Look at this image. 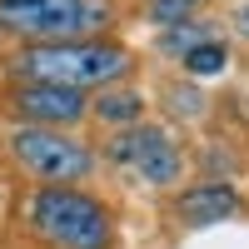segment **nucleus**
<instances>
[{
  "label": "nucleus",
  "instance_id": "obj_1",
  "mask_svg": "<svg viewBox=\"0 0 249 249\" xmlns=\"http://www.w3.org/2000/svg\"><path fill=\"white\" fill-rule=\"evenodd\" d=\"M5 70L30 85H65L80 95H95L105 85L135 75V50L115 35H90V40H45V45H20Z\"/></svg>",
  "mask_w": 249,
  "mask_h": 249
},
{
  "label": "nucleus",
  "instance_id": "obj_2",
  "mask_svg": "<svg viewBox=\"0 0 249 249\" xmlns=\"http://www.w3.org/2000/svg\"><path fill=\"white\" fill-rule=\"evenodd\" d=\"M25 224L45 249H115V214L85 184H35Z\"/></svg>",
  "mask_w": 249,
  "mask_h": 249
},
{
  "label": "nucleus",
  "instance_id": "obj_3",
  "mask_svg": "<svg viewBox=\"0 0 249 249\" xmlns=\"http://www.w3.org/2000/svg\"><path fill=\"white\" fill-rule=\"evenodd\" d=\"M115 0H0V35L25 40V45L115 35Z\"/></svg>",
  "mask_w": 249,
  "mask_h": 249
},
{
  "label": "nucleus",
  "instance_id": "obj_4",
  "mask_svg": "<svg viewBox=\"0 0 249 249\" xmlns=\"http://www.w3.org/2000/svg\"><path fill=\"white\" fill-rule=\"evenodd\" d=\"M5 155L35 184H85L100 170V150L50 124H15L5 135Z\"/></svg>",
  "mask_w": 249,
  "mask_h": 249
},
{
  "label": "nucleus",
  "instance_id": "obj_5",
  "mask_svg": "<svg viewBox=\"0 0 249 249\" xmlns=\"http://www.w3.org/2000/svg\"><path fill=\"white\" fill-rule=\"evenodd\" d=\"M105 160L130 170L135 179H144L150 190H170L184 175V150L175 144V135L164 124H124V130H110L105 140Z\"/></svg>",
  "mask_w": 249,
  "mask_h": 249
},
{
  "label": "nucleus",
  "instance_id": "obj_6",
  "mask_svg": "<svg viewBox=\"0 0 249 249\" xmlns=\"http://www.w3.org/2000/svg\"><path fill=\"white\" fill-rule=\"evenodd\" d=\"M5 105H10V115L20 124H50V130L90 120V95L65 90V85H30V80H20L5 95Z\"/></svg>",
  "mask_w": 249,
  "mask_h": 249
},
{
  "label": "nucleus",
  "instance_id": "obj_7",
  "mask_svg": "<svg viewBox=\"0 0 249 249\" xmlns=\"http://www.w3.org/2000/svg\"><path fill=\"white\" fill-rule=\"evenodd\" d=\"M175 214L190 230H204V224H219V219L239 214V195L230 184H219V179H204V184H195V190H184L175 199Z\"/></svg>",
  "mask_w": 249,
  "mask_h": 249
},
{
  "label": "nucleus",
  "instance_id": "obj_8",
  "mask_svg": "<svg viewBox=\"0 0 249 249\" xmlns=\"http://www.w3.org/2000/svg\"><path fill=\"white\" fill-rule=\"evenodd\" d=\"M90 120L105 124V130H124V124H140L144 120V95L130 85V80H120V85H105L90 95Z\"/></svg>",
  "mask_w": 249,
  "mask_h": 249
},
{
  "label": "nucleus",
  "instance_id": "obj_9",
  "mask_svg": "<svg viewBox=\"0 0 249 249\" xmlns=\"http://www.w3.org/2000/svg\"><path fill=\"white\" fill-rule=\"evenodd\" d=\"M204 40H214V25H210V20H199V15H190V20H179V25H164V30L155 35V50H160L164 60H184L195 45H204Z\"/></svg>",
  "mask_w": 249,
  "mask_h": 249
},
{
  "label": "nucleus",
  "instance_id": "obj_10",
  "mask_svg": "<svg viewBox=\"0 0 249 249\" xmlns=\"http://www.w3.org/2000/svg\"><path fill=\"white\" fill-rule=\"evenodd\" d=\"M184 65V75H195V80H204V75H219L224 65H230V45H224V40L214 35V40H204V45H195L190 55L179 60Z\"/></svg>",
  "mask_w": 249,
  "mask_h": 249
},
{
  "label": "nucleus",
  "instance_id": "obj_11",
  "mask_svg": "<svg viewBox=\"0 0 249 249\" xmlns=\"http://www.w3.org/2000/svg\"><path fill=\"white\" fill-rule=\"evenodd\" d=\"M144 15L164 30V25H179V20L199 15V0H144Z\"/></svg>",
  "mask_w": 249,
  "mask_h": 249
},
{
  "label": "nucleus",
  "instance_id": "obj_12",
  "mask_svg": "<svg viewBox=\"0 0 249 249\" xmlns=\"http://www.w3.org/2000/svg\"><path fill=\"white\" fill-rule=\"evenodd\" d=\"M234 30H239V35H249V0L234 10Z\"/></svg>",
  "mask_w": 249,
  "mask_h": 249
}]
</instances>
